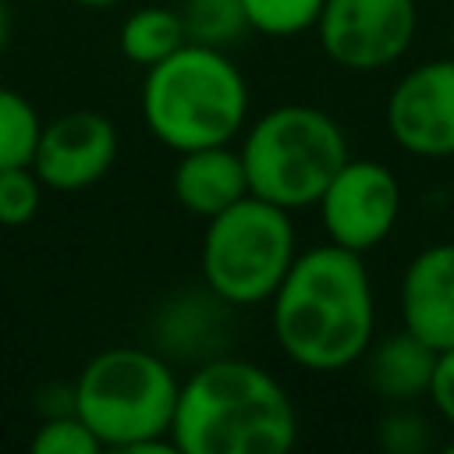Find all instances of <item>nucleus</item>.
<instances>
[{"label":"nucleus","instance_id":"17","mask_svg":"<svg viewBox=\"0 0 454 454\" xmlns=\"http://www.w3.org/2000/svg\"><path fill=\"white\" fill-rule=\"evenodd\" d=\"M252 32L270 39H294L316 28L326 0H241Z\"/></svg>","mask_w":454,"mask_h":454},{"label":"nucleus","instance_id":"13","mask_svg":"<svg viewBox=\"0 0 454 454\" xmlns=\"http://www.w3.org/2000/svg\"><path fill=\"white\" fill-rule=\"evenodd\" d=\"M358 365L365 369L369 390L383 404H419L429 394L436 351L401 326L387 337H372Z\"/></svg>","mask_w":454,"mask_h":454},{"label":"nucleus","instance_id":"24","mask_svg":"<svg viewBox=\"0 0 454 454\" xmlns=\"http://www.w3.org/2000/svg\"><path fill=\"white\" fill-rule=\"evenodd\" d=\"M443 450H447V454H454V433H450V440L443 443Z\"/></svg>","mask_w":454,"mask_h":454},{"label":"nucleus","instance_id":"2","mask_svg":"<svg viewBox=\"0 0 454 454\" xmlns=\"http://www.w3.org/2000/svg\"><path fill=\"white\" fill-rule=\"evenodd\" d=\"M170 440L177 454H284L298 443V411L270 369L213 355L181 380Z\"/></svg>","mask_w":454,"mask_h":454},{"label":"nucleus","instance_id":"25","mask_svg":"<svg viewBox=\"0 0 454 454\" xmlns=\"http://www.w3.org/2000/svg\"><path fill=\"white\" fill-rule=\"evenodd\" d=\"M450 50H454V18H450Z\"/></svg>","mask_w":454,"mask_h":454},{"label":"nucleus","instance_id":"4","mask_svg":"<svg viewBox=\"0 0 454 454\" xmlns=\"http://www.w3.org/2000/svg\"><path fill=\"white\" fill-rule=\"evenodd\" d=\"M71 390L78 419L99 436L103 450L177 454L170 422L181 380L163 355L138 344L103 348L82 365Z\"/></svg>","mask_w":454,"mask_h":454},{"label":"nucleus","instance_id":"15","mask_svg":"<svg viewBox=\"0 0 454 454\" xmlns=\"http://www.w3.org/2000/svg\"><path fill=\"white\" fill-rule=\"evenodd\" d=\"M177 11L184 21V32H188V43L227 50L245 32H252L241 0H181Z\"/></svg>","mask_w":454,"mask_h":454},{"label":"nucleus","instance_id":"18","mask_svg":"<svg viewBox=\"0 0 454 454\" xmlns=\"http://www.w3.org/2000/svg\"><path fill=\"white\" fill-rule=\"evenodd\" d=\"M28 447H32V454H99L103 450L99 436L78 419V411L43 415Z\"/></svg>","mask_w":454,"mask_h":454},{"label":"nucleus","instance_id":"1","mask_svg":"<svg viewBox=\"0 0 454 454\" xmlns=\"http://www.w3.org/2000/svg\"><path fill=\"white\" fill-rule=\"evenodd\" d=\"M266 305L280 355L305 372L351 369L376 337V291L365 255L333 241L298 248Z\"/></svg>","mask_w":454,"mask_h":454},{"label":"nucleus","instance_id":"3","mask_svg":"<svg viewBox=\"0 0 454 454\" xmlns=\"http://www.w3.org/2000/svg\"><path fill=\"white\" fill-rule=\"evenodd\" d=\"M138 106L149 135L163 149L188 153L238 142L248 124L252 96L227 50L184 43L160 64L145 67Z\"/></svg>","mask_w":454,"mask_h":454},{"label":"nucleus","instance_id":"8","mask_svg":"<svg viewBox=\"0 0 454 454\" xmlns=\"http://www.w3.org/2000/svg\"><path fill=\"white\" fill-rule=\"evenodd\" d=\"M401 181L383 160L348 156L323 188L316 213L326 241L369 255L394 234L401 220Z\"/></svg>","mask_w":454,"mask_h":454},{"label":"nucleus","instance_id":"21","mask_svg":"<svg viewBox=\"0 0 454 454\" xmlns=\"http://www.w3.org/2000/svg\"><path fill=\"white\" fill-rule=\"evenodd\" d=\"M429 404L433 411L454 429V348L436 351V365H433V380H429Z\"/></svg>","mask_w":454,"mask_h":454},{"label":"nucleus","instance_id":"6","mask_svg":"<svg viewBox=\"0 0 454 454\" xmlns=\"http://www.w3.org/2000/svg\"><path fill=\"white\" fill-rule=\"evenodd\" d=\"M298 255L291 209L259 195H245L231 209L206 220L199 245V273L209 294L231 309L266 305Z\"/></svg>","mask_w":454,"mask_h":454},{"label":"nucleus","instance_id":"14","mask_svg":"<svg viewBox=\"0 0 454 454\" xmlns=\"http://www.w3.org/2000/svg\"><path fill=\"white\" fill-rule=\"evenodd\" d=\"M184 43H188V32H184L181 11H177V7H167V4L135 7V11L121 21V32H117L121 53H124L131 64H138V67L160 64L163 57H170V53L181 50Z\"/></svg>","mask_w":454,"mask_h":454},{"label":"nucleus","instance_id":"12","mask_svg":"<svg viewBox=\"0 0 454 454\" xmlns=\"http://www.w3.org/2000/svg\"><path fill=\"white\" fill-rule=\"evenodd\" d=\"M170 192L177 206L199 220H213L216 213L252 195L245 160L231 142L177 153V163L170 170Z\"/></svg>","mask_w":454,"mask_h":454},{"label":"nucleus","instance_id":"7","mask_svg":"<svg viewBox=\"0 0 454 454\" xmlns=\"http://www.w3.org/2000/svg\"><path fill=\"white\" fill-rule=\"evenodd\" d=\"M415 28V0H326L312 32L330 64L365 74L397 64L411 50Z\"/></svg>","mask_w":454,"mask_h":454},{"label":"nucleus","instance_id":"23","mask_svg":"<svg viewBox=\"0 0 454 454\" xmlns=\"http://www.w3.org/2000/svg\"><path fill=\"white\" fill-rule=\"evenodd\" d=\"M78 7H89V11H106V7H117L121 0H71Z\"/></svg>","mask_w":454,"mask_h":454},{"label":"nucleus","instance_id":"5","mask_svg":"<svg viewBox=\"0 0 454 454\" xmlns=\"http://www.w3.org/2000/svg\"><path fill=\"white\" fill-rule=\"evenodd\" d=\"M252 195L280 209H312L344 167L348 135L333 114L312 103H280L245 124L238 145Z\"/></svg>","mask_w":454,"mask_h":454},{"label":"nucleus","instance_id":"20","mask_svg":"<svg viewBox=\"0 0 454 454\" xmlns=\"http://www.w3.org/2000/svg\"><path fill=\"white\" fill-rule=\"evenodd\" d=\"M43 181L32 167L0 170V227H25L43 206Z\"/></svg>","mask_w":454,"mask_h":454},{"label":"nucleus","instance_id":"9","mask_svg":"<svg viewBox=\"0 0 454 454\" xmlns=\"http://www.w3.org/2000/svg\"><path fill=\"white\" fill-rule=\"evenodd\" d=\"M394 145L415 160H454V53L408 67L383 103Z\"/></svg>","mask_w":454,"mask_h":454},{"label":"nucleus","instance_id":"10","mask_svg":"<svg viewBox=\"0 0 454 454\" xmlns=\"http://www.w3.org/2000/svg\"><path fill=\"white\" fill-rule=\"evenodd\" d=\"M117 128L99 110H67L43 124L32 170L50 192H82L103 181L117 163Z\"/></svg>","mask_w":454,"mask_h":454},{"label":"nucleus","instance_id":"16","mask_svg":"<svg viewBox=\"0 0 454 454\" xmlns=\"http://www.w3.org/2000/svg\"><path fill=\"white\" fill-rule=\"evenodd\" d=\"M39 131H43L39 110L21 92L0 85V170L32 167Z\"/></svg>","mask_w":454,"mask_h":454},{"label":"nucleus","instance_id":"19","mask_svg":"<svg viewBox=\"0 0 454 454\" xmlns=\"http://www.w3.org/2000/svg\"><path fill=\"white\" fill-rule=\"evenodd\" d=\"M376 443L387 454H422L433 443L429 419L415 411V404H387L376 426Z\"/></svg>","mask_w":454,"mask_h":454},{"label":"nucleus","instance_id":"22","mask_svg":"<svg viewBox=\"0 0 454 454\" xmlns=\"http://www.w3.org/2000/svg\"><path fill=\"white\" fill-rule=\"evenodd\" d=\"M7 39H11V7L7 0H0V53L7 50Z\"/></svg>","mask_w":454,"mask_h":454},{"label":"nucleus","instance_id":"11","mask_svg":"<svg viewBox=\"0 0 454 454\" xmlns=\"http://www.w3.org/2000/svg\"><path fill=\"white\" fill-rule=\"evenodd\" d=\"M401 326L433 351L454 348V241L422 245L401 270Z\"/></svg>","mask_w":454,"mask_h":454}]
</instances>
